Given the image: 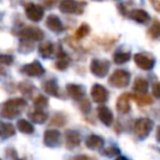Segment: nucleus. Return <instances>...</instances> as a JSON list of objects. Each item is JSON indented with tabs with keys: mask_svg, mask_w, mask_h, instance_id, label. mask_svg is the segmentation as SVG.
Listing matches in <instances>:
<instances>
[{
	"mask_svg": "<svg viewBox=\"0 0 160 160\" xmlns=\"http://www.w3.org/2000/svg\"><path fill=\"white\" fill-rule=\"evenodd\" d=\"M156 139L158 141H160V126H158V130H156Z\"/></svg>",
	"mask_w": 160,
	"mask_h": 160,
	"instance_id": "obj_40",
	"label": "nucleus"
},
{
	"mask_svg": "<svg viewBox=\"0 0 160 160\" xmlns=\"http://www.w3.org/2000/svg\"><path fill=\"white\" fill-rule=\"evenodd\" d=\"M115 160H129V159H126L125 156H118Z\"/></svg>",
	"mask_w": 160,
	"mask_h": 160,
	"instance_id": "obj_41",
	"label": "nucleus"
},
{
	"mask_svg": "<svg viewBox=\"0 0 160 160\" xmlns=\"http://www.w3.org/2000/svg\"><path fill=\"white\" fill-rule=\"evenodd\" d=\"M29 118L34 121V122H36V124H42V122H45V120L48 119V114L45 112V111H42L41 109H35V110H32L31 112H29Z\"/></svg>",
	"mask_w": 160,
	"mask_h": 160,
	"instance_id": "obj_21",
	"label": "nucleus"
},
{
	"mask_svg": "<svg viewBox=\"0 0 160 160\" xmlns=\"http://www.w3.org/2000/svg\"><path fill=\"white\" fill-rule=\"evenodd\" d=\"M152 125H154V122L150 119H146V118L138 119L135 121V125H134V131H135L138 138L145 139L150 134V131L152 129Z\"/></svg>",
	"mask_w": 160,
	"mask_h": 160,
	"instance_id": "obj_5",
	"label": "nucleus"
},
{
	"mask_svg": "<svg viewBox=\"0 0 160 160\" xmlns=\"http://www.w3.org/2000/svg\"><path fill=\"white\" fill-rule=\"evenodd\" d=\"M135 99V101L139 104V105H148V104H151L152 102V99L150 96H139V95H134L132 96Z\"/></svg>",
	"mask_w": 160,
	"mask_h": 160,
	"instance_id": "obj_31",
	"label": "nucleus"
},
{
	"mask_svg": "<svg viewBox=\"0 0 160 160\" xmlns=\"http://www.w3.org/2000/svg\"><path fill=\"white\" fill-rule=\"evenodd\" d=\"M25 14L31 21H40L44 16V9L38 4H28L25 8Z\"/></svg>",
	"mask_w": 160,
	"mask_h": 160,
	"instance_id": "obj_9",
	"label": "nucleus"
},
{
	"mask_svg": "<svg viewBox=\"0 0 160 160\" xmlns=\"http://www.w3.org/2000/svg\"><path fill=\"white\" fill-rule=\"evenodd\" d=\"M110 69V61L105 59H92L90 62V71L98 76V78H104L108 75Z\"/></svg>",
	"mask_w": 160,
	"mask_h": 160,
	"instance_id": "obj_4",
	"label": "nucleus"
},
{
	"mask_svg": "<svg viewBox=\"0 0 160 160\" xmlns=\"http://www.w3.org/2000/svg\"><path fill=\"white\" fill-rule=\"evenodd\" d=\"M148 34H149L152 39H158V38H160V21L155 20V21L151 24V26L149 28Z\"/></svg>",
	"mask_w": 160,
	"mask_h": 160,
	"instance_id": "obj_27",
	"label": "nucleus"
},
{
	"mask_svg": "<svg viewBox=\"0 0 160 160\" xmlns=\"http://www.w3.org/2000/svg\"><path fill=\"white\" fill-rule=\"evenodd\" d=\"M129 18L139 24H146L150 20V15L142 9H132L129 12Z\"/></svg>",
	"mask_w": 160,
	"mask_h": 160,
	"instance_id": "obj_14",
	"label": "nucleus"
},
{
	"mask_svg": "<svg viewBox=\"0 0 160 160\" xmlns=\"http://www.w3.org/2000/svg\"><path fill=\"white\" fill-rule=\"evenodd\" d=\"M89 30H90V28H89L88 24H81V25L78 28V30H76V38H78V39L84 38L85 35L89 34Z\"/></svg>",
	"mask_w": 160,
	"mask_h": 160,
	"instance_id": "obj_29",
	"label": "nucleus"
},
{
	"mask_svg": "<svg viewBox=\"0 0 160 160\" xmlns=\"http://www.w3.org/2000/svg\"><path fill=\"white\" fill-rule=\"evenodd\" d=\"M130 82V72L122 69L115 70L109 76V84L115 88H125Z\"/></svg>",
	"mask_w": 160,
	"mask_h": 160,
	"instance_id": "obj_2",
	"label": "nucleus"
},
{
	"mask_svg": "<svg viewBox=\"0 0 160 160\" xmlns=\"http://www.w3.org/2000/svg\"><path fill=\"white\" fill-rule=\"evenodd\" d=\"M55 1H56V0H45V5H46V6H52V5L55 4Z\"/></svg>",
	"mask_w": 160,
	"mask_h": 160,
	"instance_id": "obj_39",
	"label": "nucleus"
},
{
	"mask_svg": "<svg viewBox=\"0 0 160 160\" xmlns=\"http://www.w3.org/2000/svg\"><path fill=\"white\" fill-rule=\"evenodd\" d=\"M16 125H18V129L21 132H24V134H32L34 132V126L28 120H25V119L18 120V124Z\"/></svg>",
	"mask_w": 160,
	"mask_h": 160,
	"instance_id": "obj_26",
	"label": "nucleus"
},
{
	"mask_svg": "<svg viewBox=\"0 0 160 160\" xmlns=\"http://www.w3.org/2000/svg\"><path fill=\"white\" fill-rule=\"evenodd\" d=\"M71 160H89V158L86 155H78V156H74Z\"/></svg>",
	"mask_w": 160,
	"mask_h": 160,
	"instance_id": "obj_38",
	"label": "nucleus"
},
{
	"mask_svg": "<svg viewBox=\"0 0 160 160\" xmlns=\"http://www.w3.org/2000/svg\"><path fill=\"white\" fill-rule=\"evenodd\" d=\"M52 51H54V45L50 41H44L39 46V54L42 58H50L52 55Z\"/></svg>",
	"mask_w": 160,
	"mask_h": 160,
	"instance_id": "obj_24",
	"label": "nucleus"
},
{
	"mask_svg": "<svg viewBox=\"0 0 160 160\" xmlns=\"http://www.w3.org/2000/svg\"><path fill=\"white\" fill-rule=\"evenodd\" d=\"M134 61H135V64H136L138 68H140L141 70H145V71L151 70L154 68V65H155L154 58L150 56V55H148V54H145V52H138V54H135L134 55Z\"/></svg>",
	"mask_w": 160,
	"mask_h": 160,
	"instance_id": "obj_6",
	"label": "nucleus"
},
{
	"mask_svg": "<svg viewBox=\"0 0 160 160\" xmlns=\"http://www.w3.org/2000/svg\"><path fill=\"white\" fill-rule=\"evenodd\" d=\"M92 1H101V0H92Z\"/></svg>",
	"mask_w": 160,
	"mask_h": 160,
	"instance_id": "obj_42",
	"label": "nucleus"
},
{
	"mask_svg": "<svg viewBox=\"0 0 160 160\" xmlns=\"http://www.w3.org/2000/svg\"><path fill=\"white\" fill-rule=\"evenodd\" d=\"M150 4L158 12H160V0H150Z\"/></svg>",
	"mask_w": 160,
	"mask_h": 160,
	"instance_id": "obj_37",
	"label": "nucleus"
},
{
	"mask_svg": "<svg viewBox=\"0 0 160 160\" xmlns=\"http://www.w3.org/2000/svg\"><path fill=\"white\" fill-rule=\"evenodd\" d=\"M12 60L14 58L11 55H0V64H4V65H11L12 64Z\"/></svg>",
	"mask_w": 160,
	"mask_h": 160,
	"instance_id": "obj_34",
	"label": "nucleus"
},
{
	"mask_svg": "<svg viewBox=\"0 0 160 160\" xmlns=\"http://www.w3.org/2000/svg\"><path fill=\"white\" fill-rule=\"evenodd\" d=\"M20 38L26 41H40L44 39V32L39 28L26 26L20 31Z\"/></svg>",
	"mask_w": 160,
	"mask_h": 160,
	"instance_id": "obj_7",
	"label": "nucleus"
},
{
	"mask_svg": "<svg viewBox=\"0 0 160 160\" xmlns=\"http://www.w3.org/2000/svg\"><path fill=\"white\" fill-rule=\"evenodd\" d=\"M85 145H86V148H89L91 150H96V149H100L104 145V139L101 136H99V135L92 134V135H89L86 138Z\"/></svg>",
	"mask_w": 160,
	"mask_h": 160,
	"instance_id": "obj_18",
	"label": "nucleus"
},
{
	"mask_svg": "<svg viewBox=\"0 0 160 160\" xmlns=\"http://www.w3.org/2000/svg\"><path fill=\"white\" fill-rule=\"evenodd\" d=\"M96 110H98V116H99L100 121H101L104 125L110 126V125L112 124V120H114V115H112L111 110H110L109 108L104 106V105H100Z\"/></svg>",
	"mask_w": 160,
	"mask_h": 160,
	"instance_id": "obj_13",
	"label": "nucleus"
},
{
	"mask_svg": "<svg viewBox=\"0 0 160 160\" xmlns=\"http://www.w3.org/2000/svg\"><path fill=\"white\" fill-rule=\"evenodd\" d=\"M132 89L136 91V92H140L141 95L146 94L148 89H149V84L145 79L142 78H138L135 81H134V85H132Z\"/></svg>",
	"mask_w": 160,
	"mask_h": 160,
	"instance_id": "obj_23",
	"label": "nucleus"
},
{
	"mask_svg": "<svg viewBox=\"0 0 160 160\" xmlns=\"http://www.w3.org/2000/svg\"><path fill=\"white\" fill-rule=\"evenodd\" d=\"M61 142V134L55 129H49L44 134V144L50 148L59 146Z\"/></svg>",
	"mask_w": 160,
	"mask_h": 160,
	"instance_id": "obj_8",
	"label": "nucleus"
},
{
	"mask_svg": "<svg viewBox=\"0 0 160 160\" xmlns=\"http://www.w3.org/2000/svg\"><path fill=\"white\" fill-rule=\"evenodd\" d=\"M131 58V54L128 51H116L112 56V60L115 64H125Z\"/></svg>",
	"mask_w": 160,
	"mask_h": 160,
	"instance_id": "obj_25",
	"label": "nucleus"
},
{
	"mask_svg": "<svg viewBox=\"0 0 160 160\" xmlns=\"http://www.w3.org/2000/svg\"><path fill=\"white\" fill-rule=\"evenodd\" d=\"M129 99H130V95L129 94H121L119 98H118V101H116V109L121 114H128L130 111V102H129Z\"/></svg>",
	"mask_w": 160,
	"mask_h": 160,
	"instance_id": "obj_17",
	"label": "nucleus"
},
{
	"mask_svg": "<svg viewBox=\"0 0 160 160\" xmlns=\"http://www.w3.org/2000/svg\"><path fill=\"white\" fill-rule=\"evenodd\" d=\"M81 136L78 131L75 130H68L65 132V145L68 149H74L78 145H80Z\"/></svg>",
	"mask_w": 160,
	"mask_h": 160,
	"instance_id": "obj_12",
	"label": "nucleus"
},
{
	"mask_svg": "<svg viewBox=\"0 0 160 160\" xmlns=\"http://www.w3.org/2000/svg\"><path fill=\"white\" fill-rule=\"evenodd\" d=\"M34 105L38 109H42V108H45L48 105V99L45 96H42V95H39V96H36L34 99Z\"/></svg>",
	"mask_w": 160,
	"mask_h": 160,
	"instance_id": "obj_30",
	"label": "nucleus"
},
{
	"mask_svg": "<svg viewBox=\"0 0 160 160\" xmlns=\"http://www.w3.org/2000/svg\"><path fill=\"white\" fill-rule=\"evenodd\" d=\"M25 108H26V101L24 99H20V98L10 99L1 105L0 115L6 119H12L18 116Z\"/></svg>",
	"mask_w": 160,
	"mask_h": 160,
	"instance_id": "obj_1",
	"label": "nucleus"
},
{
	"mask_svg": "<svg viewBox=\"0 0 160 160\" xmlns=\"http://www.w3.org/2000/svg\"><path fill=\"white\" fill-rule=\"evenodd\" d=\"M86 6V2L76 1V0H61L59 4V8L65 14H82L84 8Z\"/></svg>",
	"mask_w": 160,
	"mask_h": 160,
	"instance_id": "obj_3",
	"label": "nucleus"
},
{
	"mask_svg": "<svg viewBox=\"0 0 160 160\" xmlns=\"http://www.w3.org/2000/svg\"><path fill=\"white\" fill-rule=\"evenodd\" d=\"M32 85L31 84H29V82H21L20 84V90H21V92H24V94H31V91H32Z\"/></svg>",
	"mask_w": 160,
	"mask_h": 160,
	"instance_id": "obj_33",
	"label": "nucleus"
},
{
	"mask_svg": "<svg viewBox=\"0 0 160 160\" xmlns=\"http://www.w3.org/2000/svg\"><path fill=\"white\" fill-rule=\"evenodd\" d=\"M152 95L160 99V82H155L152 85Z\"/></svg>",
	"mask_w": 160,
	"mask_h": 160,
	"instance_id": "obj_36",
	"label": "nucleus"
},
{
	"mask_svg": "<svg viewBox=\"0 0 160 160\" xmlns=\"http://www.w3.org/2000/svg\"><path fill=\"white\" fill-rule=\"evenodd\" d=\"M69 65H70V58H69V55L66 52H64L62 50H60L58 52V59H56V62H55L56 69L65 70V69H68Z\"/></svg>",
	"mask_w": 160,
	"mask_h": 160,
	"instance_id": "obj_20",
	"label": "nucleus"
},
{
	"mask_svg": "<svg viewBox=\"0 0 160 160\" xmlns=\"http://www.w3.org/2000/svg\"><path fill=\"white\" fill-rule=\"evenodd\" d=\"M44 68L39 61H32L30 64H26L21 68V72H24L28 76H32V78H38L44 74Z\"/></svg>",
	"mask_w": 160,
	"mask_h": 160,
	"instance_id": "obj_10",
	"label": "nucleus"
},
{
	"mask_svg": "<svg viewBox=\"0 0 160 160\" xmlns=\"http://www.w3.org/2000/svg\"><path fill=\"white\" fill-rule=\"evenodd\" d=\"M66 91H68V95L70 98L75 99V100H80L85 95L84 88L81 85H78V84H68L66 85Z\"/></svg>",
	"mask_w": 160,
	"mask_h": 160,
	"instance_id": "obj_16",
	"label": "nucleus"
},
{
	"mask_svg": "<svg viewBox=\"0 0 160 160\" xmlns=\"http://www.w3.org/2000/svg\"><path fill=\"white\" fill-rule=\"evenodd\" d=\"M80 109H81L82 112H89L90 109H91V105H90V102L88 100H82L80 102Z\"/></svg>",
	"mask_w": 160,
	"mask_h": 160,
	"instance_id": "obj_35",
	"label": "nucleus"
},
{
	"mask_svg": "<svg viewBox=\"0 0 160 160\" xmlns=\"http://www.w3.org/2000/svg\"><path fill=\"white\" fill-rule=\"evenodd\" d=\"M90 94H91V99H92L95 102H105V101L108 100V98H109L108 90H106L102 85H100V84L92 85Z\"/></svg>",
	"mask_w": 160,
	"mask_h": 160,
	"instance_id": "obj_11",
	"label": "nucleus"
},
{
	"mask_svg": "<svg viewBox=\"0 0 160 160\" xmlns=\"http://www.w3.org/2000/svg\"><path fill=\"white\" fill-rule=\"evenodd\" d=\"M65 122H66V118H65L62 114H60V112L55 114V115L52 116L51 121H50V124H51V125H55V126H64Z\"/></svg>",
	"mask_w": 160,
	"mask_h": 160,
	"instance_id": "obj_28",
	"label": "nucleus"
},
{
	"mask_svg": "<svg viewBox=\"0 0 160 160\" xmlns=\"http://www.w3.org/2000/svg\"><path fill=\"white\" fill-rule=\"evenodd\" d=\"M102 154L105 156H114V155H120V150L116 146H109L102 150Z\"/></svg>",
	"mask_w": 160,
	"mask_h": 160,
	"instance_id": "obj_32",
	"label": "nucleus"
},
{
	"mask_svg": "<svg viewBox=\"0 0 160 160\" xmlns=\"http://www.w3.org/2000/svg\"><path fill=\"white\" fill-rule=\"evenodd\" d=\"M46 26L52 32H61L64 30V26H62L61 20L59 19V16H56L54 14H51V15H49L46 18Z\"/></svg>",
	"mask_w": 160,
	"mask_h": 160,
	"instance_id": "obj_15",
	"label": "nucleus"
},
{
	"mask_svg": "<svg viewBox=\"0 0 160 160\" xmlns=\"http://www.w3.org/2000/svg\"><path fill=\"white\" fill-rule=\"evenodd\" d=\"M42 89L45 92H48L49 95L51 96H56L59 98L60 96V92H59V86H58V82L54 80V79H50L48 81H45L42 84Z\"/></svg>",
	"mask_w": 160,
	"mask_h": 160,
	"instance_id": "obj_19",
	"label": "nucleus"
},
{
	"mask_svg": "<svg viewBox=\"0 0 160 160\" xmlns=\"http://www.w3.org/2000/svg\"><path fill=\"white\" fill-rule=\"evenodd\" d=\"M15 134V128L10 122L0 121V138H10Z\"/></svg>",
	"mask_w": 160,
	"mask_h": 160,
	"instance_id": "obj_22",
	"label": "nucleus"
}]
</instances>
